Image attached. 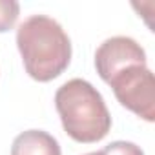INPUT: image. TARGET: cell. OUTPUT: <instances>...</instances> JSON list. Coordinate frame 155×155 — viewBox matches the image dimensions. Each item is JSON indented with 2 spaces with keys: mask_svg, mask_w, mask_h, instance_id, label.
Instances as JSON below:
<instances>
[{
  "mask_svg": "<svg viewBox=\"0 0 155 155\" xmlns=\"http://www.w3.org/2000/svg\"><path fill=\"white\" fill-rule=\"evenodd\" d=\"M133 64L146 66V53L140 44L130 37H111L95 51V68L104 82H108L120 69Z\"/></svg>",
  "mask_w": 155,
  "mask_h": 155,
  "instance_id": "cell-4",
  "label": "cell"
},
{
  "mask_svg": "<svg viewBox=\"0 0 155 155\" xmlns=\"http://www.w3.org/2000/svg\"><path fill=\"white\" fill-rule=\"evenodd\" d=\"M55 108L64 131L77 142H99L111 128V117L102 95L84 79L64 82L55 93Z\"/></svg>",
  "mask_w": 155,
  "mask_h": 155,
  "instance_id": "cell-2",
  "label": "cell"
},
{
  "mask_svg": "<svg viewBox=\"0 0 155 155\" xmlns=\"http://www.w3.org/2000/svg\"><path fill=\"white\" fill-rule=\"evenodd\" d=\"M17 46L28 75L38 82L57 79L71 60L69 37L46 15H31L18 26Z\"/></svg>",
  "mask_w": 155,
  "mask_h": 155,
  "instance_id": "cell-1",
  "label": "cell"
},
{
  "mask_svg": "<svg viewBox=\"0 0 155 155\" xmlns=\"http://www.w3.org/2000/svg\"><path fill=\"white\" fill-rule=\"evenodd\" d=\"M20 13V4L17 0H0V33L9 31Z\"/></svg>",
  "mask_w": 155,
  "mask_h": 155,
  "instance_id": "cell-6",
  "label": "cell"
},
{
  "mask_svg": "<svg viewBox=\"0 0 155 155\" xmlns=\"http://www.w3.org/2000/svg\"><path fill=\"white\" fill-rule=\"evenodd\" d=\"M11 155H62L58 140L42 130H28L15 137Z\"/></svg>",
  "mask_w": 155,
  "mask_h": 155,
  "instance_id": "cell-5",
  "label": "cell"
},
{
  "mask_svg": "<svg viewBox=\"0 0 155 155\" xmlns=\"http://www.w3.org/2000/svg\"><path fill=\"white\" fill-rule=\"evenodd\" d=\"M86 155H102V151H91V153H86Z\"/></svg>",
  "mask_w": 155,
  "mask_h": 155,
  "instance_id": "cell-8",
  "label": "cell"
},
{
  "mask_svg": "<svg viewBox=\"0 0 155 155\" xmlns=\"http://www.w3.org/2000/svg\"><path fill=\"white\" fill-rule=\"evenodd\" d=\"M117 101L137 117L155 120V79L146 66H128L108 81Z\"/></svg>",
  "mask_w": 155,
  "mask_h": 155,
  "instance_id": "cell-3",
  "label": "cell"
},
{
  "mask_svg": "<svg viewBox=\"0 0 155 155\" xmlns=\"http://www.w3.org/2000/svg\"><path fill=\"white\" fill-rule=\"evenodd\" d=\"M101 151H102V155H144L137 144L128 142V140H115Z\"/></svg>",
  "mask_w": 155,
  "mask_h": 155,
  "instance_id": "cell-7",
  "label": "cell"
}]
</instances>
